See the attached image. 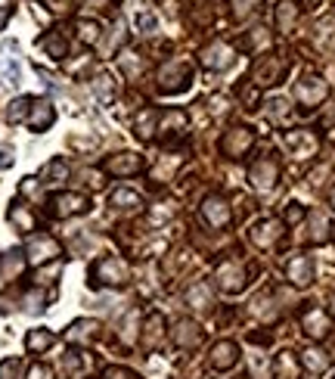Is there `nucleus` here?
<instances>
[{"label": "nucleus", "mask_w": 335, "mask_h": 379, "mask_svg": "<svg viewBox=\"0 0 335 379\" xmlns=\"http://www.w3.org/2000/svg\"><path fill=\"white\" fill-rule=\"evenodd\" d=\"M90 280L97 286H124L130 280V267L118 255H105L90 267Z\"/></svg>", "instance_id": "nucleus-1"}, {"label": "nucleus", "mask_w": 335, "mask_h": 379, "mask_svg": "<svg viewBox=\"0 0 335 379\" xmlns=\"http://www.w3.org/2000/svg\"><path fill=\"white\" fill-rule=\"evenodd\" d=\"M190 81H192V66L190 62H183V59H171L168 66H161V72H159V87L165 93L186 90Z\"/></svg>", "instance_id": "nucleus-2"}, {"label": "nucleus", "mask_w": 335, "mask_h": 379, "mask_svg": "<svg viewBox=\"0 0 335 379\" xmlns=\"http://www.w3.org/2000/svg\"><path fill=\"white\" fill-rule=\"evenodd\" d=\"M329 97V84L320 78V75H304L295 84V99L301 109H316L323 99Z\"/></svg>", "instance_id": "nucleus-3"}, {"label": "nucleus", "mask_w": 335, "mask_h": 379, "mask_svg": "<svg viewBox=\"0 0 335 379\" xmlns=\"http://www.w3.org/2000/svg\"><path fill=\"white\" fill-rule=\"evenodd\" d=\"M199 62H202L205 68H211V72H227L236 62V53L227 41H211L199 50Z\"/></svg>", "instance_id": "nucleus-4"}, {"label": "nucleus", "mask_w": 335, "mask_h": 379, "mask_svg": "<svg viewBox=\"0 0 335 379\" xmlns=\"http://www.w3.org/2000/svg\"><path fill=\"white\" fill-rule=\"evenodd\" d=\"M285 72H289V62H285L283 56H264V59L254 62L252 81L258 87H270V84H279V81L285 78Z\"/></svg>", "instance_id": "nucleus-5"}, {"label": "nucleus", "mask_w": 335, "mask_h": 379, "mask_svg": "<svg viewBox=\"0 0 335 379\" xmlns=\"http://www.w3.org/2000/svg\"><path fill=\"white\" fill-rule=\"evenodd\" d=\"M252 146H254V130L252 128H242V124L230 128L227 134L221 137V153L227 155V159H242V155H245Z\"/></svg>", "instance_id": "nucleus-6"}, {"label": "nucleus", "mask_w": 335, "mask_h": 379, "mask_svg": "<svg viewBox=\"0 0 335 379\" xmlns=\"http://www.w3.org/2000/svg\"><path fill=\"white\" fill-rule=\"evenodd\" d=\"M214 280H217V286H221L223 292H230V295H236V292H242V289H245V283H248V273H245V267H242V261H236V258H227L221 267H217Z\"/></svg>", "instance_id": "nucleus-7"}, {"label": "nucleus", "mask_w": 335, "mask_h": 379, "mask_svg": "<svg viewBox=\"0 0 335 379\" xmlns=\"http://www.w3.org/2000/svg\"><path fill=\"white\" fill-rule=\"evenodd\" d=\"M90 208V199L84 193H56L50 196V215L53 217H74Z\"/></svg>", "instance_id": "nucleus-8"}, {"label": "nucleus", "mask_w": 335, "mask_h": 379, "mask_svg": "<svg viewBox=\"0 0 335 379\" xmlns=\"http://www.w3.org/2000/svg\"><path fill=\"white\" fill-rule=\"evenodd\" d=\"M279 180V165L276 159H258L252 168H248V184L254 190H273Z\"/></svg>", "instance_id": "nucleus-9"}, {"label": "nucleus", "mask_w": 335, "mask_h": 379, "mask_svg": "<svg viewBox=\"0 0 335 379\" xmlns=\"http://www.w3.org/2000/svg\"><path fill=\"white\" fill-rule=\"evenodd\" d=\"M202 217H205V224H208V227L221 230V227H227L230 217H233V215H230L227 199L217 196V193H211V196L202 199Z\"/></svg>", "instance_id": "nucleus-10"}, {"label": "nucleus", "mask_w": 335, "mask_h": 379, "mask_svg": "<svg viewBox=\"0 0 335 379\" xmlns=\"http://www.w3.org/2000/svg\"><path fill=\"white\" fill-rule=\"evenodd\" d=\"M25 255H28V261H34V264H43V261L59 258L62 249H59V242H56L53 236L37 233V236H31V240H28V246H25Z\"/></svg>", "instance_id": "nucleus-11"}, {"label": "nucleus", "mask_w": 335, "mask_h": 379, "mask_svg": "<svg viewBox=\"0 0 335 379\" xmlns=\"http://www.w3.org/2000/svg\"><path fill=\"white\" fill-rule=\"evenodd\" d=\"M279 236H283V221H276V217H264V221H258L252 230H248V240H252L258 249L276 246Z\"/></svg>", "instance_id": "nucleus-12"}, {"label": "nucleus", "mask_w": 335, "mask_h": 379, "mask_svg": "<svg viewBox=\"0 0 335 379\" xmlns=\"http://www.w3.org/2000/svg\"><path fill=\"white\" fill-rule=\"evenodd\" d=\"M285 277H289L298 289L310 286L314 283V258H310V255H292L289 264H285Z\"/></svg>", "instance_id": "nucleus-13"}, {"label": "nucleus", "mask_w": 335, "mask_h": 379, "mask_svg": "<svg viewBox=\"0 0 335 379\" xmlns=\"http://www.w3.org/2000/svg\"><path fill=\"white\" fill-rule=\"evenodd\" d=\"M28 128L37 130V134H43V130L50 128V124L56 122V109L50 99H31V109H28Z\"/></svg>", "instance_id": "nucleus-14"}, {"label": "nucleus", "mask_w": 335, "mask_h": 379, "mask_svg": "<svg viewBox=\"0 0 335 379\" xmlns=\"http://www.w3.org/2000/svg\"><path fill=\"white\" fill-rule=\"evenodd\" d=\"M105 171L118 174V177H134V174L143 171V159L136 153H118L105 159Z\"/></svg>", "instance_id": "nucleus-15"}, {"label": "nucleus", "mask_w": 335, "mask_h": 379, "mask_svg": "<svg viewBox=\"0 0 335 379\" xmlns=\"http://www.w3.org/2000/svg\"><path fill=\"white\" fill-rule=\"evenodd\" d=\"M140 342H143L146 351H159V348H161V342H165V317H161L159 311H152V314L146 317Z\"/></svg>", "instance_id": "nucleus-16"}, {"label": "nucleus", "mask_w": 335, "mask_h": 379, "mask_svg": "<svg viewBox=\"0 0 335 379\" xmlns=\"http://www.w3.org/2000/svg\"><path fill=\"white\" fill-rule=\"evenodd\" d=\"M236 360H239V345L236 342H230V339H223V342H217L214 348H211V354H208V364H211V370H230V367H236Z\"/></svg>", "instance_id": "nucleus-17"}, {"label": "nucleus", "mask_w": 335, "mask_h": 379, "mask_svg": "<svg viewBox=\"0 0 335 379\" xmlns=\"http://www.w3.org/2000/svg\"><path fill=\"white\" fill-rule=\"evenodd\" d=\"M285 146H289L298 159H307V155L316 153L320 140H316L314 130H289V134H285Z\"/></svg>", "instance_id": "nucleus-18"}, {"label": "nucleus", "mask_w": 335, "mask_h": 379, "mask_svg": "<svg viewBox=\"0 0 335 379\" xmlns=\"http://www.w3.org/2000/svg\"><path fill=\"white\" fill-rule=\"evenodd\" d=\"M301 327L310 339H326L329 336V314L323 308H307L301 317Z\"/></svg>", "instance_id": "nucleus-19"}, {"label": "nucleus", "mask_w": 335, "mask_h": 379, "mask_svg": "<svg viewBox=\"0 0 335 379\" xmlns=\"http://www.w3.org/2000/svg\"><path fill=\"white\" fill-rule=\"evenodd\" d=\"M97 329H99L97 320H90V317H81V320H74L72 327L65 329V342H72V345H87V342L97 339Z\"/></svg>", "instance_id": "nucleus-20"}, {"label": "nucleus", "mask_w": 335, "mask_h": 379, "mask_svg": "<svg viewBox=\"0 0 335 379\" xmlns=\"http://www.w3.org/2000/svg\"><path fill=\"white\" fill-rule=\"evenodd\" d=\"M25 258H28V255H25L22 249H10V252L0 255V280H6V283L16 280L19 273L25 271Z\"/></svg>", "instance_id": "nucleus-21"}, {"label": "nucleus", "mask_w": 335, "mask_h": 379, "mask_svg": "<svg viewBox=\"0 0 335 379\" xmlns=\"http://www.w3.org/2000/svg\"><path fill=\"white\" fill-rule=\"evenodd\" d=\"M37 43H41L43 53H47L50 59H56V62L65 59V56H68V37L62 35L59 28H56V31H47V35H43Z\"/></svg>", "instance_id": "nucleus-22"}, {"label": "nucleus", "mask_w": 335, "mask_h": 379, "mask_svg": "<svg viewBox=\"0 0 335 379\" xmlns=\"http://www.w3.org/2000/svg\"><path fill=\"white\" fill-rule=\"evenodd\" d=\"M171 339H174V345L183 348V351H186V348H196L199 342H202V329H199L192 320H180L177 327H174Z\"/></svg>", "instance_id": "nucleus-23"}, {"label": "nucleus", "mask_w": 335, "mask_h": 379, "mask_svg": "<svg viewBox=\"0 0 335 379\" xmlns=\"http://www.w3.org/2000/svg\"><path fill=\"white\" fill-rule=\"evenodd\" d=\"M93 93H97L99 106H112L115 103V97H118V81L112 78V75L99 72L97 78H93Z\"/></svg>", "instance_id": "nucleus-24"}, {"label": "nucleus", "mask_w": 335, "mask_h": 379, "mask_svg": "<svg viewBox=\"0 0 335 379\" xmlns=\"http://www.w3.org/2000/svg\"><path fill=\"white\" fill-rule=\"evenodd\" d=\"M53 342H56V336L50 333V329H28V336H25V348H28L31 354H43L47 348H53Z\"/></svg>", "instance_id": "nucleus-25"}, {"label": "nucleus", "mask_w": 335, "mask_h": 379, "mask_svg": "<svg viewBox=\"0 0 335 379\" xmlns=\"http://www.w3.org/2000/svg\"><path fill=\"white\" fill-rule=\"evenodd\" d=\"M109 202L115 205L118 211H134V208H140V205H143V196H140L136 190H128V186H118V190L109 196Z\"/></svg>", "instance_id": "nucleus-26"}, {"label": "nucleus", "mask_w": 335, "mask_h": 379, "mask_svg": "<svg viewBox=\"0 0 335 379\" xmlns=\"http://www.w3.org/2000/svg\"><path fill=\"white\" fill-rule=\"evenodd\" d=\"M10 221H12V227H19L22 233H31V230L37 227L34 211H31L28 205H22V202H16V205L10 208Z\"/></svg>", "instance_id": "nucleus-27"}, {"label": "nucleus", "mask_w": 335, "mask_h": 379, "mask_svg": "<svg viewBox=\"0 0 335 379\" xmlns=\"http://www.w3.org/2000/svg\"><path fill=\"white\" fill-rule=\"evenodd\" d=\"M301 364L307 367L310 373H326L329 370V354L323 351V348L310 345V348H304V351H301Z\"/></svg>", "instance_id": "nucleus-28"}, {"label": "nucleus", "mask_w": 335, "mask_h": 379, "mask_svg": "<svg viewBox=\"0 0 335 379\" xmlns=\"http://www.w3.org/2000/svg\"><path fill=\"white\" fill-rule=\"evenodd\" d=\"M298 360L292 351H283L276 354V360H273V370H276V379H298Z\"/></svg>", "instance_id": "nucleus-29"}, {"label": "nucleus", "mask_w": 335, "mask_h": 379, "mask_svg": "<svg viewBox=\"0 0 335 379\" xmlns=\"http://www.w3.org/2000/svg\"><path fill=\"white\" fill-rule=\"evenodd\" d=\"M186 302L192 304V308H211V302H214V295H211V289L205 283H192L190 292H186Z\"/></svg>", "instance_id": "nucleus-30"}, {"label": "nucleus", "mask_w": 335, "mask_h": 379, "mask_svg": "<svg viewBox=\"0 0 335 379\" xmlns=\"http://www.w3.org/2000/svg\"><path fill=\"white\" fill-rule=\"evenodd\" d=\"M28 109H31V97H19V99H12V103L6 106V122H10V124L25 122V118H28Z\"/></svg>", "instance_id": "nucleus-31"}, {"label": "nucleus", "mask_w": 335, "mask_h": 379, "mask_svg": "<svg viewBox=\"0 0 335 379\" xmlns=\"http://www.w3.org/2000/svg\"><path fill=\"white\" fill-rule=\"evenodd\" d=\"M295 19H298V6L295 3H279L276 6V28L279 31H292V25H295Z\"/></svg>", "instance_id": "nucleus-32"}, {"label": "nucleus", "mask_w": 335, "mask_h": 379, "mask_svg": "<svg viewBox=\"0 0 335 379\" xmlns=\"http://www.w3.org/2000/svg\"><path fill=\"white\" fill-rule=\"evenodd\" d=\"M155 118H159V112L155 109H143L140 115H136V137H140V140H149V137H152Z\"/></svg>", "instance_id": "nucleus-33"}, {"label": "nucleus", "mask_w": 335, "mask_h": 379, "mask_svg": "<svg viewBox=\"0 0 335 379\" xmlns=\"http://www.w3.org/2000/svg\"><path fill=\"white\" fill-rule=\"evenodd\" d=\"M168 128H174V134H183L186 130V115L180 109H171L168 115H161V124H159V130H165L168 134Z\"/></svg>", "instance_id": "nucleus-34"}, {"label": "nucleus", "mask_w": 335, "mask_h": 379, "mask_svg": "<svg viewBox=\"0 0 335 379\" xmlns=\"http://www.w3.org/2000/svg\"><path fill=\"white\" fill-rule=\"evenodd\" d=\"M252 314H258L261 320H273L276 317V308H273V298L270 295H258L252 304Z\"/></svg>", "instance_id": "nucleus-35"}, {"label": "nucleus", "mask_w": 335, "mask_h": 379, "mask_svg": "<svg viewBox=\"0 0 335 379\" xmlns=\"http://www.w3.org/2000/svg\"><path fill=\"white\" fill-rule=\"evenodd\" d=\"M43 180H50V184H56V180H65L68 177V165L62 159H53L47 168H43V174H41Z\"/></svg>", "instance_id": "nucleus-36"}, {"label": "nucleus", "mask_w": 335, "mask_h": 379, "mask_svg": "<svg viewBox=\"0 0 335 379\" xmlns=\"http://www.w3.org/2000/svg\"><path fill=\"white\" fill-rule=\"evenodd\" d=\"M267 43H270V35H267V28H254L252 35H245L242 47H245V50H252V53H254V50H264Z\"/></svg>", "instance_id": "nucleus-37"}, {"label": "nucleus", "mask_w": 335, "mask_h": 379, "mask_svg": "<svg viewBox=\"0 0 335 379\" xmlns=\"http://www.w3.org/2000/svg\"><path fill=\"white\" fill-rule=\"evenodd\" d=\"M78 37L84 43H97L99 41V25L90 22V19H81V22H78Z\"/></svg>", "instance_id": "nucleus-38"}, {"label": "nucleus", "mask_w": 335, "mask_h": 379, "mask_svg": "<svg viewBox=\"0 0 335 379\" xmlns=\"http://www.w3.org/2000/svg\"><path fill=\"white\" fill-rule=\"evenodd\" d=\"M62 370H65L68 376H81V370H84L81 354L78 351H65V354H62Z\"/></svg>", "instance_id": "nucleus-39"}, {"label": "nucleus", "mask_w": 335, "mask_h": 379, "mask_svg": "<svg viewBox=\"0 0 335 379\" xmlns=\"http://www.w3.org/2000/svg\"><path fill=\"white\" fill-rule=\"evenodd\" d=\"M0 379H22V360L19 358L0 360Z\"/></svg>", "instance_id": "nucleus-40"}, {"label": "nucleus", "mask_w": 335, "mask_h": 379, "mask_svg": "<svg viewBox=\"0 0 335 379\" xmlns=\"http://www.w3.org/2000/svg\"><path fill=\"white\" fill-rule=\"evenodd\" d=\"M230 6H233V16L236 19H245V16H252V12L258 10L261 0H230Z\"/></svg>", "instance_id": "nucleus-41"}, {"label": "nucleus", "mask_w": 335, "mask_h": 379, "mask_svg": "<svg viewBox=\"0 0 335 379\" xmlns=\"http://www.w3.org/2000/svg\"><path fill=\"white\" fill-rule=\"evenodd\" d=\"M310 227H314V230H310V240H314V242L326 240V227H329V224H326V215H323V211H316V215H314V224H310Z\"/></svg>", "instance_id": "nucleus-42"}, {"label": "nucleus", "mask_w": 335, "mask_h": 379, "mask_svg": "<svg viewBox=\"0 0 335 379\" xmlns=\"http://www.w3.org/2000/svg\"><path fill=\"white\" fill-rule=\"evenodd\" d=\"M19 75H22L19 62H16V59H6V66H3V81H6V84L16 87V84H19Z\"/></svg>", "instance_id": "nucleus-43"}, {"label": "nucleus", "mask_w": 335, "mask_h": 379, "mask_svg": "<svg viewBox=\"0 0 335 379\" xmlns=\"http://www.w3.org/2000/svg\"><path fill=\"white\" fill-rule=\"evenodd\" d=\"M103 379H140L134 370H128V367H109V370L103 373Z\"/></svg>", "instance_id": "nucleus-44"}, {"label": "nucleus", "mask_w": 335, "mask_h": 379, "mask_svg": "<svg viewBox=\"0 0 335 379\" xmlns=\"http://www.w3.org/2000/svg\"><path fill=\"white\" fill-rule=\"evenodd\" d=\"M136 320H140V314H136V311H130L128 314V323H124V329H121V342H134V327H136Z\"/></svg>", "instance_id": "nucleus-45"}, {"label": "nucleus", "mask_w": 335, "mask_h": 379, "mask_svg": "<svg viewBox=\"0 0 335 379\" xmlns=\"http://www.w3.org/2000/svg\"><path fill=\"white\" fill-rule=\"evenodd\" d=\"M267 106H270V118H273V122H283L285 112H289V109H285V106H289L285 99H270Z\"/></svg>", "instance_id": "nucleus-46"}, {"label": "nucleus", "mask_w": 335, "mask_h": 379, "mask_svg": "<svg viewBox=\"0 0 335 379\" xmlns=\"http://www.w3.org/2000/svg\"><path fill=\"white\" fill-rule=\"evenodd\" d=\"M136 28L140 31H155V16L152 12H136Z\"/></svg>", "instance_id": "nucleus-47"}, {"label": "nucleus", "mask_w": 335, "mask_h": 379, "mask_svg": "<svg viewBox=\"0 0 335 379\" xmlns=\"http://www.w3.org/2000/svg\"><path fill=\"white\" fill-rule=\"evenodd\" d=\"M28 379H53V370H50L47 364H34L28 370Z\"/></svg>", "instance_id": "nucleus-48"}, {"label": "nucleus", "mask_w": 335, "mask_h": 379, "mask_svg": "<svg viewBox=\"0 0 335 379\" xmlns=\"http://www.w3.org/2000/svg\"><path fill=\"white\" fill-rule=\"evenodd\" d=\"M301 217H304V208H301L298 202H292L289 208H285V221H289V224H298Z\"/></svg>", "instance_id": "nucleus-49"}, {"label": "nucleus", "mask_w": 335, "mask_h": 379, "mask_svg": "<svg viewBox=\"0 0 335 379\" xmlns=\"http://www.w3.org/2000/svg\"><path fill=\"white\" fill-rule=\"evenodd\" d=\"M12 162H16V155H12L10 146H0V171H6V168H12Z\"/></svg>", "instance_id": "nucleus-50"}, {"label": "nucleus", "mask_w": 335, "mask_h": 379, "mask_svg": "<svg viewBox=\"0 0 335 379\" xmlns=\"http://www.w3.org/2000/svg\"><path fill=\"white\" fill-rule=\"evenodd\" d=\"M25 302H28V311H41V308H47V304H43V295H41V292H31V295L25 298Z\"/></svg>", "instance_id": "nucleus-51"}, {"label": "nucleus", "mask_w": 335, "mask_h": 379, "mask_svg": "<svg viewBox=\"0 0 335 379\" xmlns=\"http://www.w3.org/2000/svg\"><path fill=\"white\" fill-rule=\"evenodd\" d=\"M43 3H47L53 12H62V10H68V3H72V0H43Z\"/></svg>", "instance_id": "nucleus-52"}, {"label": "nucleus", "mask_w": 335, "mask_h": 379, "mask_svg": "<svg viewBox=\"0 0 335 379\" xmlns=\"http://www.w3.org/2000/svg\"><path fill=\"white\" fill-rule=\"evenodd\" d=\"M10 16H12V10H10V6H0V31L6 28V22H10Z\"/></svg>", "instance_id": "nucleus-53"}, {"label": "nucleus", "mask_w": 335, "mask_h": 379, "mask_svg": "<svg viewBox=\"0 0 335 379\" xmlns=\"http://www.w3.org/2000/svg\"><path fill=\"white\" fill-rule=\"evenodd\" d=\"M332 205H335V190H332Z\"/></svg>", "instance_id": "nucleus-54"}, {"label": "nucleus", "mask_w": 335, "mask_h": 379, "mask_svg": "<svg viewBox=\"0 0 335 379\" xmlns=\"http://www.w3.org/2000/svg\"><path fill=\"white\" fill-rule=\"evenodd\" d=\"M332 311H335V295H332Z\"/></svg>", "instance_id": "nucleus-55"}]
</instances>
